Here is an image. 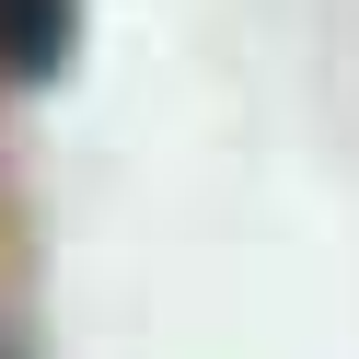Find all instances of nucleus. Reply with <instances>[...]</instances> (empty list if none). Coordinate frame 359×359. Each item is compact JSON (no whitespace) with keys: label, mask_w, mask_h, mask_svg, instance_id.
Masks as SVG:
<instances>
[{"label":"nucleus","mask_w":359,"mask_h":359,"mask_svg":"<svg viewBox=\"0 0 359 359\" xmlns=\"http://www.w3.org/2000/svg\"><path fill=\"white\" fill-rule=\"evenodd\" d=\"M70 58V0H0V70H58Z\"/></svg>","instance_id":"obj_1"}]
</instances>
